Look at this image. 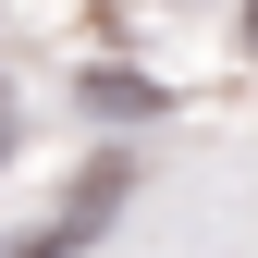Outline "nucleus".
I'll return each instance as SVG.
<instances>
[{
	"label": "nucleus",
	"mask_w": 258,
	"mask_h": 258,
	"mask_svg": "<svg viewBox=\"0 0 258 258\" xmlns=\"http://www.w3.org/2000/svg\"><path fill=\"white\" fill-rule=\"evenodd\" d=\"M25 148V111H13V86H0V160H13Z\"/></svg>",
	"instance_id": "3"
},
{
	"label": "nucleus",
	"mask_w": 258,
	"mask_h": 258,
	"mask_svg": "<svg viewBox=\"0 0 258 258\" xmlns=\"http://www.w3.org/2000/svg\"><path fill=\"white\" fill-rule=\"evenodd\" d=\"M234 37H246V61H258V0H246V25H234Z\"/></svg>",
	"instance_id": "4"
},
{
	"label": "nucleus",
	"mask_w": 258,
	"mask_h": 258,
	"mask_svg": "<svg viewBox=\"0 0 258 258\" xmlns=\"http://www.w3.org/2000/svg\"><path fill=\"white\" fill-rule=\"evenodd\" d=\"M74 99L86 111H160V86L148 74H74Z\"/></svg>",
	"instance_id": "2"
},
{
	"label": "nucleus",
	"mask_w": 258,
	"mask_h": 258,
	"mask_svg": "<svg viewBox=\"0 0 258 258\" xmlns=\"http://www.w3.org/2000/svg\"><path fill=\"white\" fill-rule=\"evenodd\" d=\"M123 197H136V160H99V172H86V184H74V197H61V221H49V234H37V246H25V258H74V246H99Z\"/></svg>",
	"instance_id": "1"
}]
</instances>
